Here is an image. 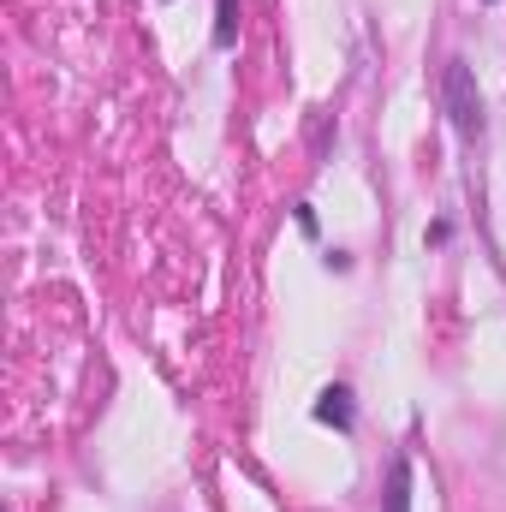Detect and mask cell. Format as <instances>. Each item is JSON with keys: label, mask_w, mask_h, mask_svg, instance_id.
Instances as JSON below:
<instances>
[{"label": "cell", "mask_w": 506, "mask_h": 512, "mask_svg": "<svg viewBox=\"0 0 506 512\" xmlns=\"http://www.w3.org/2000/svg\"><path fill=\"white\" fill-rule=\"evenodd\" d=\"M447 108H453V126L465 131V137L483 126L477 96H471V72H465V60H453V66H447Z\"/></svg>", "instance_id": "cell-1"}, {"label": "cell", "mask_w": 506, "mask_h": 512, "mask_svg": "<svg viewBox=\"0 0 506 512\" xmlns=\"http://www.w3.org/2000/svg\"><path fill=\"white\" fill-rule=\"evenodd\" d=\"M387 512H411V465L405 459H393V471H387Z\"/></svg>", "instance_id": "cell-3"}, {"label": "cell", "mask_w": 506, "mask_h": 512, "mask_svg": "<svg viewBox=\"0 0 506 512\" xmlns=\"http://www.w3.org/2000/svg\"><path fill=\"white\" fill-rule=\"evenodd\" d=\"M233 36H239V0H221L215 6V42L233 48Z\"/></svg>", "instance_id": "cell-4"}, {"label": "cell", "mask_w": 506, "mask_h": 512, "mask_svg": "<svg viewBox=\"0 0 506 512\" xmlns=\"http://www.w3.org/2000/svg\"><path fill=\"white\" fill-rule=\"evenodd\" d=\"M316 417L334 423V429H352V393H346V387H328V393L316 399Z\"/></svg>", "instance_id": "cell-2"}]
</instances>
